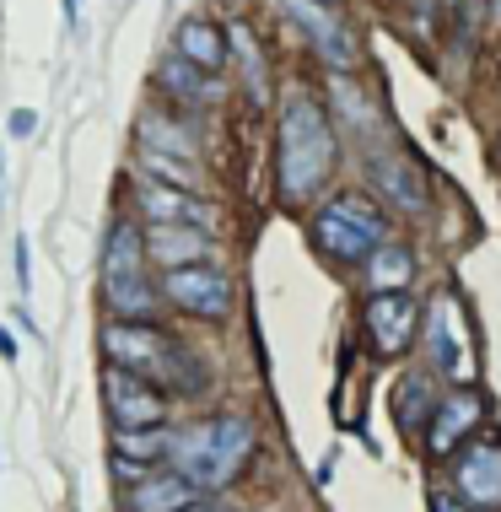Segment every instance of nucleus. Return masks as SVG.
Wrapping results in <instances>:
<instances>
[{
	"mask_svg": "<svg viewBox=\"0 0 501 512\" xmlns=\"http://www.w3.org/2000/svg\"><path fill=\"white\" fill-rule=\"evenodd\" d=\"M254 448H259L254 421L238 410H227V415H205V421L178 426L173 442H167V459H173V469L194 491L211 496V491H227L232 480L243 475L248 459H254Z\"/></svg>",
	"mask_w": 501,
	"mask_h": 512,
	"instance_id": "f257e3e1",
	"label": "nucleus"
},
{
	"mask_svg": "<svg viewBox=\"0 0 501 512\" xmlns=\"http://www.w3.org/2000/svg\"><path fill=\"white\" fill-rule=\"evenodd\" d=\"M334 173V130L329 114L318 108L308 92L286 98L281 108V130H275V184H281L286 205L313 200Z\"/></svg>",
	"mask_w": 501,
	"mask_h": 512,
	"instance_id": "f03ea898",
	"label": "nucleus"
},
{
	"mask_svg": "<svg viewBox=\"0 0 501 512\" xmlns=\"http://www.w3.org/2000/svg\"><path fill=\"white\" fill-rule=\"evenodd\" d=\"M103 356H108V367L141 372V378L173 383V389H178L184 372H194V383H205V367H194L184 345H173L162 329H151V324H119V318H108L103 324Z\"/></svg>",
	"mask_w": 501,
	"mask_h": 512,
	"instance_id": "7ed1b4c3",
	"label": "nucleus"
},
{
	"mask_svg": "<svg viewBox=\"0 0 501 512\" xmlns=\"http://www.w3.org/2000/svg\"><path fill=\"white\" fill-rule=\"evenodd\" d=\"M313 243L340 265H367L383 248V216L372 211V200L361 195H334L329 205H318L313 216Z\"/></svg>",
	"mask_w": 501,
	"mask_h": 512,
	"instance_id": "20e7f679",
	"label": "nucleus"
},
{
	"mask_svg": "<svg viewBox=\"0 0 501 512\" xmlns=\"http://www.w3.org/2000/svg\"><path fill=\"white\" fill-rule=\"evenodd\" d=\"M103 410L114 421V432H151L167 426V394L141 372L103 367Z\"/></svg>",
	"mask_w": 501,
	"mask_h": 512,
	"instance_id": "39448f33",
	"label": "nucleus"
},
{
	"mask_svg": "<svg viewBox=\"0 0 501 512\" xmlns=\"http://www.w3.org/2000/svg\"><path fill=\"white\" fill-rule=\"evenodd\" d=\"M431 367H437V378H453L458 389H469V378H475V340H469V318L458 308V297L442 292L431 302Z\"/></svg>",
	"mask_w": 501,
	"mask_h": 512,
	"instance_id": "423d86ee",
	"label": "nucleus"
},
{
	"mask_svg": "<svg viewBox=\"0 0 501 512\" xmlns=\"http://www.w3.org/2000/svg\"><path fill=\"white\" fill-rule=\"evenodd\" d=\"M453 496L475 512H501V442L480 437L453 453Z\"/></svg>",
	"mask_w": 501,
	"mask_h": 512,
	"instance_id": "0eeeda50",
	"label": "nucleus"
},
{
	"mask_svg": "<svg viewBox=\"0 0 501 512\" xmlns=\"http://www.w3.org/2000/svg\"><path fill=\"white\" fill-rule=\"evenodd\" d=\"M162 292L178 313L189 318H227L232 313V281L216 265H184L162 275Z\"/></svg>",
	"mask_w": 501,
	"mask_h": 512,
	"instance_id": "6e6552de",
	"label": "nucleus"
},
{
	"mask_svg": "<svg viewBox=\"0 0 501 512\" xmlns=\"http://www.w3.org/2000/svg\"><path fill=\"white\" fill-rule=\"evenodd\" d=\"M367 335L378 356H405L421 335V308L410 292H378L367 302Z\"/></svg>",
	"mask_w": 501,
	"mask_h": 512,
	"instance_id": "1a4fd4ad",
	"label": "nucleus"
},
{
	"mask_svg": "<svg viewBox=\"0 0 501 512\" xmlns=\"http://www.w3.org/2000/svg\"><path fill=\"white\" fill-rule=\"evenodd\" d=\"M485 421V399L475 389H453L437 399V410H431V426H426V453L431 459H453L458 448H464V437L475 432Z\"/></svg>",
	"mask_w": 501,
	"mask_h": 512,
	"instance_id": "9d476101",
	"label": "nucleus"
},
{
	"mask_svg": "<svg viewBox=\"0 0 501 512\" xmlns=\"http://www.w3.org/2000/svg\"><path fill=\"white\" fill-rule=\"evenodd\" d=\"M135 205H141V216L151 221V227H200L211 221V211H205L200 195H189V189H167V184H151V178H141L135 184Z\"/></svg>",
	"mask_w": 501,
	"mask_h": 512,
	"instance_id": "9b49d317",
	"label": "nucleus"
},
{
	"mask_svg": "<svg viewBox=\"0 0 501 512\" xmlns=\"http://www.w3.org/2000/svg\"><path fill=\"white\" fill-rule=\"evenodd\" d=\"M372 184H378V195H383L388 205H399V211H410V216H421L426 205H431L426 178L415 173V162H410V157H394V151L372 157Z\"/></svg>",
	"mask_w": 501,
	"mask_h": 512,
	"instance_id": "f8f14e48",
	"label": "nucleus"
},
{
	"mask_svg": "<svg viewBox=\"0 0 501 512\" xmlns=\"http://www.w3.org/2000/svg\"><path fill=\"white\" fill-rule=\"evenodd\" d=\"M194 502H205V496L194 491L178 469H151L146 480H135V486L124 491V507L130 512H184Z\"/></svg>",
	"mask_w": 501,
	"mask_h": 512,
	"instance_id": "ddd939ff",
	"label": "nucleus"
},
{
	"mask_svg": "<svg viewBox=\"0 0 501 512\" xmlns=\"http://www.w3.org/2000/svg\"><path fill=\"white\" fill-rule=\"evenodd\" d=\"M141 243H146V259H157L162 270L205 265V254H211V238L200 227H146Z\"/></svg>",
	"mask_w": 501,
	"mask_h": 512,
	"instance_id": "4468645a",
	"label": "nucleus"
},
{
	"mask_svg": "<svg viewBox=\"0 0 501 512\" xmlns=\"http://www.w3.org/2000/svg\"><path fill=\"white\" fill-rule=\"evenodd\" d=\"M103 308L119 324H151L157 313V286L146 275H103Z\"/></svg>",
	"mask_w": 501,
	"mask_h": 512,
	"instance_id": "2eb2a0df",
	"label": "nucleus"
},
{
	"mask_svg": "<svg viewBox=\"0 0 501 512\" xmlns=\"http://www.w3.org/2000/svg\"><path fill=\"white\" fill-rule=\"evenodd\" d=\"M178 60L205 71V76L227 71V38H221V27H211L205 17H189L178 27Z\"/></svg>",
	"mask_w": 501,
	"mask_h": 512,
	"instance_id": "dca6fc26",
	"label": "nucleus"
},
{
	"mask_svg": "<svg viewBox=\"0 0 501 512\" xmlns=\"http://www.w3.org/2000/svg\"><path fill=\"white\" fill-rule=\"evenodd\" d=\"M281 6L313 33V44H318V54H324L329 65H351V38H345V27L334 22L324 6H313V0H281Z\"/></svg>",
	"mask_w": 501,
	"mask_h": 512,
	"instance_id": "f3484780",
	"label": "nucleus"
},
{
	"mask_svg": "<svg viewBox=\"0 0 501 512\" xmlns=\"http://www.w3.org/2000/svg\"><path fill=\"white\" fill-rule=\"evenodd\" d=\"M141 265H146V243L135 232V221H114L103 248V275H146Z\"/></svg>",
	"mask_w": 501,
	"mask_h": 512,
	"instance_id": "a211bd4d",
	"label": "nucleus"
},
{
	"mask_svg": "<svg viewBox=\"0 0 501 512\" xmlns=\"http://www.w3.org/2000/svg\"><path fill=\"white\" fill-rule=\"evenodd\" d=\"M367 275H372V292H405L410 275H415V254L405 243H383L367 259Z\"/></svg>",
	"mask_w": 501,
	"mask_h": 512,
	"instance_id": "6ab92c4d",
	"label": "nucleus"
},
{
	"mask_svg": "<svg viewBox=\"0 0 501 512\" xmlns=\"http://www.w3.org/2000/svg\"><path fill=\"white\" fill-rule=\"evenodd\" d=\"M167 442H173V426H151V432H114V453L130 464L157 469L167 459Z\"/></svg>",
	"mask_w": 501,
	"mask_h": 512,
	"instance_id": "aec40b11",
	"label": "nucleus"
},
{
	"mask_svg": "<svg viewBox=\"0 0 501 512\" xmlns=\"http://www.w3.org/2000/svg\"><path fill=\"white\" fill-rule=\"evenodd\" d=\"M141 146H146V151H157V157L194 162V135H189V130H178V124H167V119H157V114L141 124Z\"/></svg>",
	"mask_w": 501,
	"mask_h": 512,
	"instance_id": "412c9836",
	"label": "nucleus"
},
{
	"mask_svg": "<svg viewBox=\"0 0 501 512\" xmlns=\"http://www.w3.org/2000/svg\"><path fill=\"white\" fill-rule=\"evenodd\" d=\"M162 87L178 92L184 103H211L216 98V76L194 71V65H184V60H167L162 65Z\"/></svg>",
	"mask_w": 501,
	"mask_h": 512,
	"instance_id": "4be33fe9",
	"label": "nucleus"
},
{
	"mask_svg": "<svg viewBox=\"0 0 501 512\" xmlns=\"http://www.w3.org/2000/svg\"><path fill=\"white\" fill-rule=\"evenodd\" d=\"M141 178H151V184H167V189H200V173L189 168V162L178 157H157V151H141Z\"/></svg>",
	"mask_w": 501,
	"mask_h": 512,
	"instance_id": "5701e85b",
	"label": "nucleus"
},
{
	"mask_svg": "<svg viewBox=\"0 0 501 512\" xmlns=\"http://www.w3.org/2000/svg\"><path fill=\"white\" fill-rule=\"evenodd\" d=\"M431 410H437V394L426 389V372H410L405 389H399V426L415 432L421 421H431Z\"/></svg>",
	"mask_w": 501,
	"mask_h": 512,
	"instance_id": "b1692460",
	"label": "nucleus"
},
{
	"mask_svg": "<svg viewBox=\"0 0 501 512\" xmlns=\"http://www.w3.org/2000/svg\"><path fill=\"white\" fill-rule=\"evenodd\" d=\"M431 512H475V507H464L453 491H431Z\"/></svg>",
	"mask_w": 501,
	"mask_h": 512,
	"instance_id": "393cba45",
	"label": "nucleus"
},
{
	"mask_svg": "<svg viewBox=\"0 0 501 512\" xmlns=\"http://www.w3.org/2000/svg\"><path fill=\"white\" fill-rule=\"evenodd\" d=\"M33 124H38L33 108H17V114H11V130H17V135H33Z\"/></svg>",
	"mask_w": 501,
	"mask_h": 512,
	"instance_id": "a878e982",
	"label": "nucleus"
},
{
	"mask_svg": "<svg viewBox=\"0 0 501 512\" xmlns=\"http://www.w3.org/2000/svg\"><path fill=\"white\" fill-rule=\"evenodd\" d=\"M0 356H6V362H17V335H11L6 324H0Z\"/></svg>",
	"mask_w": 501,
	"mask_h": 512,
	"instance_id": "bb28decb",
	"label": "nucleus"
},
{
	"mask_svg": "<svg viewBox=\"0 0 501 512\" xmlns=\"http://www.w3.org/2000/svg\"><path fill=\"white\" fill-rule=\"evenodd\" d=\"M17 286L27 292V238H17Z\"/></svg>",
	"mask_w": 501,
	"mask_h": 512,
	"instance_id": "cd10ccee",
	"label": "nucleus"
},
{
	"mask_svg": "<svg viewBox=\"0 0 501 512\" xmlns=\"http://www.w3.org/2000/svg\"><path fill=\"white\" fill-rule=\"evenodd\" d=\"M184 512H232L227 502H194V507H184Z\"/></svg>",
	"mask_w": 501,
	"mask_h": 512,
	"instance_id": "c85d7f7f",
	"label": "nucleus"
},
{
	"mask_svg": "<svg viewBox=\"0 0 501 512\" xmlns=\"http://www.w3.org/2000/svg\"><path fill=\"white\" fill-rule=\"evenodd\" d=\"M76 17H81V0H65V22L76 27Z\"/></svg>",
	"mask_w": 501,
	"mask_h": 512,
	"instance_id": "c756f323",
	"label": "nucleus"
},
{
	"mask_svg": "<svg viewBox=\"0 0 501 512\" xmlns=\"http://www.w3.org/2000/svg\"><path fill=\"white\" fill-rule=\"evenodd\" d=\"M313 6H334V0H313Z\"/></svg>",
	"mask_w": 501,
	"mask_h": 512,
	"instance_id": "7c9ffc66",
	"label": "nucleus"
},
{
	"mask_svg": "<svg viewBox=\"0 0 501 512\" xmlns=\"http://www.w3.org/2000/svg\"><path fill=\"white\" fill-rule=\"evenodd\" d=\"M491 6H496V17H501V0H491Z\"/></svg>",
	"mask_w": 501,
	"mask_h": 512,
	"instance_id": "2f4dec72",
	"label": "nucleus"
},
{
	"mask_svg": "<svg viewBox=\"0 0 501 512\" xmlns=\"http://www.w3.org/2000/svg\"><path fill=\"white\" fill-rule=\"evenodd\" d=\"M496 162H501V141H496Z\"/></svg>",
	"mask_w": 501,
	"mask_h": 512,
	"instance_id": "473e14b6",
	"label": "nucleus"
},
{
	"mask_svg": "<svg viewBox=\"0 0 501 512\" xmlns=\"http://www.w3.org/2000/svg\"><path fill=\"white\" fill-rule=\"evenodd\" d=\"M0 184H6V173H0Z\"/></svg>",
	"mask_w": 501,
	"mask_h": 512,
	"instance_id": "72a5a7b5",
	"label": "nucleus"
}]
</instances>
